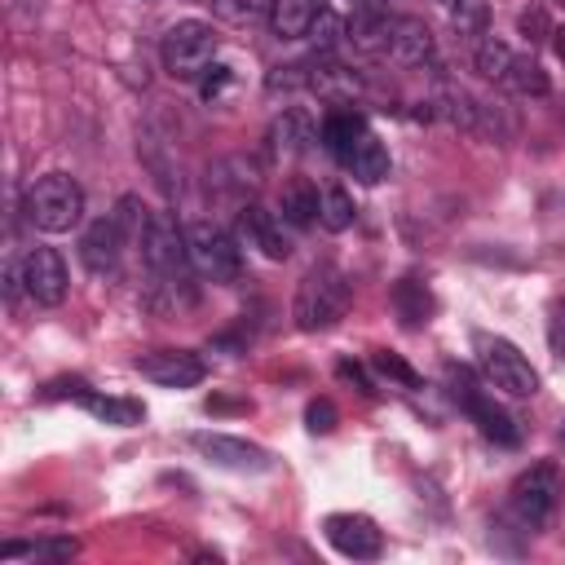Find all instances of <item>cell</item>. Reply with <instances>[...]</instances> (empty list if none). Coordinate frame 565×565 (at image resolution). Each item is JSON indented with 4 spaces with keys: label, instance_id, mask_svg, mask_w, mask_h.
Returning <instances> with one entry per match:
<instances>
[{
    "label": "cell",
    "instance_id": "6da1fadb",
    "mask_svg": "<svg viewBox=\"0 0 565 565\" xmlns=\"http://www.w3.org/2000/svg\"><path fill=\"white\" fill-rule=\"evenodd\" d=\"M353 305V282L335 269V265H313L291 300V318L300 331H327L335 327Z\"/></svg>",
    "mask_w": 565,
    "mask_h": 565
},
{
    "label": "cell",
    "instance_id": "7a4b0ae2",
    "mask_svg": "<svg viewBox=\"0 0 565 565\" xmlns=\"http://www.w3.org/2000/svg\"><path fill=\"white\" fill-rule=\"evenodd\" d=\"M22 207H26V221L35 230L66 234V230H75L84 221V190L66 172H49V177H40V181L26 185Z\"/></svg>",
    "mask_w": 565,
    "mask_h": 565
},
{
    "label": "cell",
    "instance_id": "3957f363",
    "mask_svg": "<svg viewBox=\"0 0 565 565\" xmlns=\"http://www.w3.org/2000/svg\"><path fill=\"white\" fill-rule=\"evenodd\" d=\"M141 256H146L154 287H168L172 296H177V287H185L190 247H185V230H177V221L168 212H150V225L141 234Z\"/></svg>",
    "mask_w": 565,
    "mask_h": 565
},
{
    "label": "cell",
    "instance_id": "277c9868",
    "mask_svg": "<svg viewBox=\"0 0 565 565\" xmlns=\"http://www.w3.org/2000/svg\"><path fill=\"white\" fill-rule=\"evenodd\" d=\"M556 503H561V472H556L552 463L525 468V472L512 481V490H508V508H512V516H516L525 530H543L547 516L556 512Z\"/></svg>",
    "mask_w": 565,
    "mask_h": 565
},
{
    "label": "cell",
    "instance_id": "5b68a950",
    "mask_svg": "<svg viewBox=\"0 0 565 565\" xmlns=\"http://www.w3.org/2000/svg\"><path fill=\"white\" fill-rule=\"evenodd\" d=\"M212 57H216V35H212L207 22L185 18V22L168 26V35H163V66H168V75L199 79L212 66Z\"/></svg>",
    "mask_w": 565,
    "mask_h": 565
},
{
    "label": "cell",
    "instance_id": "8992f818",
    "mask_svg": "<svg viewBox=\"0 0 565 565\" xmlns=\"http://www.w3.org/2000/svg\"><path fill=\"white\" fill-rule=\"evenodd\" d=\"M185 247H190V265L212 278V282H230L238 278L243 269V256H238V243L216 225V221H190L185 225Z\"/></svg>",
    "mask_w": 565,
    "mask_h": 565
},
{
    "label": "cell",
    "instance_id": "52a82bcc",
    "mask_svg": "<svg viewBox=\"0 0 565 565\" xmlns=\"http://www.w3.org/2000/svg\"><path fill=\"white\" fill-rule=\"evenodd\" d=\"M446 380H450V397H455V402L477 419V428H481L490 441H499V446H516V441H521L516 419H512V415H508V411H503V406H499V402H494V397H490V393H486V388H481L463 366H459V371L450 366V371H446Z\"/></svg>",
    "mask_w": 565,
    "mask_h": 565
},
{
    "label": "cell",
    "instance_id": "ba28073f",
    "mask_svg": "<svg viewBox=\"0 0 565 565\" xmlns=\"http://www.w3.org/2000/svg\"><path fill=\"white\" fill-rule=\"evenodd\" d=\"M477 349H481V371L499 393H508V397H534L539 393V375H534V366L525 362V353L512 340L481 335Z\"/></svg>",
    "mask_w": 565,
    "mask_h": 565
},
{
    "label": "cell",
    "instance_id": "9c48e42d",
    "mask_svg": "<svg viewBox=\"0 0 565 565\" xmlns=\"http://www.w3.org/2000/svg\"><path fill=\"white\" fill-rule=\"evenodd\" d=\"M190 446L216 463V468H230V472H265L274 459L265 446L256 441H243V437H230V433H190Z\"/></svg>",
    "mask_w": 565,
    "mask_h": 565
},
{
    "label": "cell",
    "instance_id": "30bf717a",
    "mask_svg": "<svg viewBox=\"0 0 565 565\" xmlns=\"http://www.w3.org/2000/svg\"><path fill=\"white\" fill-rule=\"evenodd\" d=\"M327 543L349 561H375L384 552V534L371 516L358 512H331L327 516Z\"/></svg>",
    "mask_w": 565,
    "mask_h": 565
},
{
    "label": "cell",
    "instance_id": "8fae6325",
    "mask_svg": "<svg viewBox=\"0 0 565 565\" xmlns=\"http://www.w3.org/2000/svg\"><path fill=\"white\" fill-rule=\"evenodd\" d=\"M22 282H26V296L35 300V305H62L66 300V265H62V256L53 252V247H31L26 256H22Z\"/></svg>",
    "mask_w": 565,
    "mask_h": 565
},
{
    "label": "cell",
    "instance_id": "7c38bea8",
    "mask_svg": "<svg viewBox=\"0 0 565 565\" xmlns=\"http://www.w3.org/2000/svg\"><path fill=\"white\" fill-rule=\"evenodd\" d=\"M137 371L163 388H194L207 375V362L199 353H185V349H154V353L137 358Z\"/></svg>",
    "mask_w": 565,
    "mask_h": 565
},
{
    "label": "cell",
    "instance_id": "4fadbf2b",
    "mask_svg": "<svg viewBox=\"0 0 565 565\" xmlns=\"http://www.w3.org/2000/svg\"><path fill=\"white\" fill-rule=\"evenodd\" d=\"M124 230L115 216H97L84 234H79V260L88 274H110L119 265V252H124Z\"/></svg>",
    "mask_w": 565,
    "mask_h": 565
},
{
    "label": "cell",
    "instance_id": "5bb4252c",
    "mask_svg": "<svg viewBox=\"0 0 565 565\" xmlns=\"http://www.w3.org/2000/svg\"><path fill=\"white\" fill-rule=\"evenodd\" d=\"M238 230H243V238L252 247H260V256H269V260H287L291 256V238L282 230V216H274L269 207L247 203L243 216H238Z\"/></svg>",
    "mask_w": 565,
    "mask_h": 565
},
{
    "label": "cell",
    "instance_id": "9a60e30c",
    "mask_svg": "<svg viewBox=\"0 0 565 565\" xmlns=\"http://www.w3.org/2000/svg\"><path fill=\"white\" fill-rule=\"evenodd\" d=\"M428 106H433V119H446L450 128H463V132H477L481 128V102L468 88L450 84V79L437 84V93L428 97Z\"/></svg>",
    "mask_w": 565,
    "mask_h": 565
},
{
    "label": "cell",
    "instance_id": "2e32d148",
    "mask_svg": "<svg viewBox=\"0 0 565 565\" xmlns=\"http://www.w3.org/2000/svg\"><path fill=\"white\" fill-rule=\"evenodd\" d=\"M388 57L397 66H424L433 57V31H428V22H419V18H393Z\"/></svg>",
    "mask_w": 565,
    "mask_h": 565
},
{
    "label": "cell",
    "instance_id": "e0dca14e",
    "mask_svg": "<svg viewBox=\"0 0 565 565\" xmlns=\"http://www.w3.org/2000/svg\"><path fill=\"white\" fill-rule=\"evenodd\" d=\"M309 141H313V119H309L300 106L282 110V115L269 124V150H274V154H300Z\"/></svg>",
    "mask_w": 565,
    "mask_h": 565
},
{
    "label": "cell",
    "instance_id": "ac0fdd59",
    "mask_svg": "<svg viewBox=\"0 0 565 565\" xmlns=\"http://www.w3.org/2000/svg\"><path fill=\"white\" fill-rule=\"evenodd\" d=\"M309 88L327 102H353L362 93V75H353L349 66H335V62H313Z\"/></svg>",
    "mask_w": 565,
    "mask_h": 565
},
{
    "label": "cell",
    "instance_id": "d6986e66",
    "mask_svg": "<svg viewBox=\"0 0 565 565\" xmlns=\"http://www.w3.org/2000/svg\"><path fill=\"white\" fill-rule=\"evenodd\" d=\"M366 137V119L358 110H331L322 119V146L335 154V159H349L353 146Z\"/></svg>",
    "mask_w": 565,
    "mask_h": 565
},
{
    "label": "cell",
    "instance_id": "ffe728a7",
    "mask_svg": "<svg viewBox=\"0 0 565 565\" xmlns=\"http://www.w3.org/2000/svg\"><path fill=\"white\" fill-rule=\"evenodd\" d=\"M388 35H393V18L380 13L375 4L362 9V13L349 22V44L362 49V53H388Z\"/></svg>",
    "mask_w": 565,
    "mask_h": 565
},
{
    "label": "cell",
    "instance_id": "44dd1931",
    "mask_svg": "<svg viewBox=\"0 0 565 565\" xmlns=\"http://www.w3.org/2000/svg\"><path fill=\"white\" fill-rule=\"evenodd\" d=\"M313 18H318V4H313V0H274V4H269V26H274L278 40H300V35H309Z\"/></svg>",
    "mask_w": 565,
    "mask_h": 565
},
{
    "label": "cell",
    "instance_id": "7402d4cb",
    "mask_svg": "<svg viewBox=\"0 0 565 565\" xmlns=\"http://www.w3.org/2000/svg\"><path fill=\"white\" fill-rule=\"evenodd\" d=\"M344 163H349V172H353L362 185H375V181H384V177H388V150H384V141H380V137H371V132L353 146V154H349Z\"/></svg>",
    "mask_w": 565,
    "mask_h": 565
},
{
    "label": "cell",
    "instance_id": "603a6c76",
    "mask_svg": "<svg viewBox=\"0 0 565 565\" xmlns=\"http://www.w3.org/2000/svg\"><path fill=\"white\" fill-rule=\"evenodd\" d=\"M278 207H282V221H291V225H313V221L322 216V194H318L309 181H287Z\"/></svg>",
    "mask_w": 565,
    "mask_h": 565
},
{
    "label": "cell",
    "instance_id": "cb8c5ba5",
    "mask_svg": "<svg viewBox=\"0 0 565 565\" xmlns=\"http://www.w3.org/2000/svg\"><path fill=\"white\" fill-rule=\"evenodd\" d=\"M93 419H102V424H115V428H132V424H141V402H132V397H102V393H88L84 402H79Z\"/></svg>",
    "mask_w": 565,
    "mask_h": 565
},
{
    "label": "cell",
    "instance_id": "d4e9b609",
    "mask_svg": "<svg viewBox=\"0 0 565 565\" xmlns=\"http://www.w3.org/2000/svg\"><path fill=\"white\" fill-rule=\"evenodd\" d=\"M503 88L516 93V97H547L552 79H547V71L534 57H512V66L503 75Z\"/></svg>",
    "mask_w": 565,
    "mask_h": 565
},
{
    "label": "cell",
    "instance_id": "484cf974",
    "mask_svg": "<svg viewBox=\"0 0 565 565\" xmlns=\"http://www.w3.org/2000/svg\"><path fill=\"white\" fill-rule=\"evenodd\" d=\"M393 305H397V318H402L406 327H419V322H428V313H433V296H428L424 282H415V278H402V282L393 287Z\"/></svg>",
    "mask_w": 565,
    "mask_h": 565
},
{
    "label": "cell",
    "instance_id": "4316f807",
    "mask_svg": "<svg viewBox=\"0 0 565 565\" xmlns=\"http://www.w3.org/2000/svg\"><path fill=\"white\" fill-rule=\"evenodd\" d=\"M486 22H490L486 0H450V31H455L459 40L486 35Z\"/></svg>",
    "mask_w": 565,
    "mask_h": 565
},
{
    "label": "cell",
    "instance_id": "83f0119b",
    "mask_svg": "<svg viewBox=\"0 0 565 565\" xmlns=\"http://www.w3.org/2000/svg\"><path fill=\"white\" fill-rule=\"evenodd\" d=\"M353 216H358V207H353L349 190L327 185V190H322V216H318V221H322L331 234H340V230H349V225H353Z\"/></svg>",
    "mask_w": 565,
    "mask_h": 565
},
{
    "label": "cell",
    "instance_id": "f1b7e54d",
    "mask_svg": "<svg viewBox=\"0 0 565 565\" xmlns=\"http://www.w3.org/2000/svg\"><path fill=\"white\" fill-rule=\"evenodd\" d=\"M13 556H44V561H66V556H75V539H35V543H4V547H0V561H13Z\"/></svg>",
    "mask_w": 565,
    "mask_h": 565
},
{
    "label": "cell",
    "instance_id": "f546056e",
    "mask_svg": "<svg viewBox=\"0 0 565 565\" xmlns=\"http://www.w3.org/2000/svg\"><path fill=\"white\" fill-rule=\"evenodd\" d=\"M512 49L503 44V40H481L477 44V57H472V66L486 75V79H494V84H503V75H508V66H512Z\"/></svg>",
    "mask_w": 565,
    "mask_h": 565
},
{
    "label": "cell",
    "instance_id": "4dcf8cb0",
    "mask_svg": "<svg viewBox=\"0 0 565 565\" xmlns=\"http://www.w3.org/2000/svg\"><path fill=\"white\" fill-rule=\"evenodd\" d=\"M309 35H313L318 53H331V49H340V40H349V22H344L340 13H331V9H318Z\"/></svg>",
    "mask_w": 565,
    "mask_h": 565
},
{
    "label": "cell",
    "instance_id": "1f68e13d",
    "mask_svg": "<svg viewBox=\"0 0 565 565\" xmlns=\"http://www.w3.org/2000/svg\"><path fill=\"white\" fill-rule=\"evenodd\" d=\"M115 221H119V230H124V238L128 243H141V234H146V225H150V212L141 207V199L137 194H124L119 203H115V212H110Z\"/></svg>",
    "mask_w": 565,
    "mask_h": 565
},
{
    "label": "cell",
    "instance_id": "d6a6232c",
    "mask_svg": "<svg viewBox=\"0 0 565 565\" xmlns=\"http://www.w3.org/2000/svg\"><path fill=\"white\" fill-rule=\"evenodd\" d=\"M309 71H313V62L274 66V71L265 75V88H269V93H300V88H309Z\"/></svg>",
    "mask_w": 565,
    "mask_h": 565
},
{
    "label": "cell",
    "instance_id": "836d02e7",
    "mask_svg": "<svg viewBox=\"0 0 565 565\" xmlns=\"http://www.w3.org/2000/svg\"><path fill=\"white\" fill-rule=\"evenodd\" d=\"M371 362H375V371H380L384 380H393V384H402V388H419V384H424V380H419V371H415V366H411L402 353H388V349H380Z\"/></svg>",
    "mask_w": 565,
    "mask_h": 565
},
{
    "label": "cell",
    "instance_id": "e575fe53",
    "mask_svg": "<svg viewBox=\"0 0 565 565\" xmlns=\"http://www.w3.org/2000/svg\"><path fill=\"white\" fill-rule=\"evenodd\" d=\"M269 4H274V0H212L216 18H225V22H234V26L256 22L260 13H269Z\"/></svg>",
    "mask_w": 565,
    "mask_h": 565
},
{
    "label": "cell",
    "instance_id": "d590c367",
    "mask_svg": "<svg viewBox=\"0 0 565 565\" xmlns=\"http://www.w3.org/2000/svg\"><path fill=\"white\" fill-rule=\"evenodd\" d=\"M335 406H331V397H313L309 406H305V424H309V433H331L335 428Z\"/></svg>",
    "mask_w": 565,
    "mask_h": 565
},
{
    "label": "cell",
    "instance_id": "8d00e7d4",
    "mask_svg": "<svg viewBox=\"0 0 565 565\" xmlns=\"http://www.w3.org/2000/svg\"><path fill=\"white\" fill-rule=\"evenodd\" d=\"M230 79H234V71H230V66H221V62H212V66L199 75V93H203L207 102H216V97L230 88Z\"/></svg>",
    "mask_w": 565,
    "mask_h": 565
},
{
    "label": "cell",
    "instance_id": "74e56055",
    "mask_svg": "<svg viewBox=\"0 0 565 565\" xmlns=\"http://www.w3.org/2000/svg\"><path fill=\"white\" fill-rule=\"evenodd\" d=\"M88 393H93V388H88L84 380H53V384H49V388H44L40 397H44V402H57V397H71V402H84Z\"/></svg>",
    "mask_w": 565,
    "mask_h": 565
},
{
    "label": "cell",
    "instance_id": "f35d334b",
    "mask_svg": "<svg viewBox=\"0 0 565 565\" xmlns=\"http://www.w3.org/2000/svg\"><path fill=\"white\" fill-rule=\"evenodd\" d=\"M516 26H521V35H525V40H547V35H552V26H547V13H543V9H525Z\"/></svg>",
    "mask_w": 565,
    "mask_h": 565
},
{
    "label": "cell",
    "instance_id": "ab89813d",
    "mask_svg": "<svg viewBox=\"0 0 565 565\" xmlns=\"http://www.w3.org/2000/svg\"><path fill=\"white\" fill-rule=\"evenodd\" d=\"M547 344L556 358H565V300L552 305V318H547Z\"/></svg>",
    "mask_w": 565,
    "mask_h": 565
},
{
    "label": "cell",
    "instance_id": "60d3db41",
    "mask_svg": "<svg viewBox=\"0 0 565 565\" xmlns=\"http://www.w3.org/2000/svg\"><path fill=\"white\" fill-rule=\"evenodd\" d=\"M340 375H344V380H353V384H358V388H362V393H366V397H371V393H375V388H371V384H366V375H362V366H353V362H340Z\"/></svg>",
    "mask_w": 565,
    "mask_h": 565
},
{
    "label": "cell",
    "instance_id": "b9f144b4",
    "mask_svg": "<svg viewBox=\"0 0 565 565\" xmlns=\"http://www.w3.org/2000/svg\"><path fill=\"white\" fill-rule=\"evenodd\" d=\"M552 49H556V57L565 62V26H556V31H552Z\"/></svg>",
    "mask_w": 565,
    "mask_h": 565
},
{
    "label": "cell",
    "instance_id": "7bdbcfd3",
    "mask_svg": "<svg viewBox=\"0 0 565 565\" xmlns=\"http://www.w3.org/2000/svg\"><path fill=\"white\" fill-rule=\"evenodd\" d=\"M561 441H565V419H561Z\"/></svg>",
    "mask_w": 565,
    "mask_h": 565
},
{
    "label": "cell",
    "instance_id": "ee69618b",
    "mask_svg": "<svg viewBox=\"0 0 565 565\" xmlns=\"http://www.w3.org/2000/svg\"><path fill=\"white\" fill-rule=\"evenodd\" d=\"M441 4H450V0H441Z\"/></svg>",
    "mask_w": 565,
    "mask_h": 565
},
{
    "label": "cell",
    "instance_id": "f6af8a7d",
    "mask_svg": "<svg viewBox=\"0 0 565 565\" xmlns=\"http://www.w3.org/2000/svg\"><path fill=\"white\" fill-rule=\"evenodd\" d=\"M561 4H565V0H561Z\"/></svg>",
    "mask_w": 565,
    "mask_h": 565
}]
</instances>
